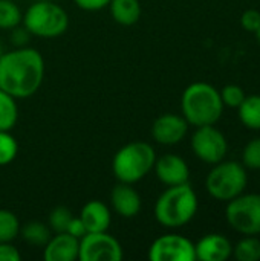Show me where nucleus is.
I'll list each match as a JSON object with an SVG mask.
<instances>
[{
  "label": "nucleus",
  "instance_id": "nucleus-1",
  "mask_svg": "<svg viewBox=\"0 0 260 261\" xmlns=\"http://www.w3.org/2000/svg\"><path fill=\"white\" fill-rule=\"evenodd\" d=\"M43 80L44 60L37 49L15 47L0 57V89L15 99L35 95Z\"/></svg>",
  "mask_w": 260,
  "mask_h": 261
},
{
  "label": "nucleus",
  "instance_id": "nucleus-2",
  "mask_svg": "<svg viewBox=\"0 0 260 261\" xmlns=\"http://www.w3.org/2000/svg\"><path fill=\"white\" fill-rule=\"evenodd\" d=\"M198 196L192 185L181 184L169 187L155 202L153 214L159 225L169 229H178L190 223L198 213Z\"/></svg>",
  "mask_w": 260,
  "mask_h": 261
},
{
  "label": "nucleus",
  "instance_id": "nucleus-3",
  "mask_svg": "<svg viewBox=\"0 0 260 261\" xmlns=\"http://www.w3.org/2000/svg\"><path fill=\"white\" fill-rule=\"evenodd\" d=\"M181 110L188 125H215L222 116L224 102L215 86L198 81L187 86L182 92Z\"/></svg>",
  "mask_w": 260,
  "mask_h": 261
},
{
  "label": "nucleus",
  "instance_id": "nucleus-4",
  "mask_svg": "<svg viewBox=\"0 0 260 261\" xmlns=\"http://www.w3.org/2000/svg\"><path fill=\"white\" fill-rule=\"evenodd\" d=\"M156 161L155 148L144 141H133L123 145L112 159V171L118 182L136 184L143 180Z\"/></svg>",
  "mask_w": 260,
  "mask_h": 261
},
{
  "label": "nucleus",
  "instance_id": "nucleus-5",
  "mask_svg": "<svg viewBox=\"0 0 260 261\" xmlns=\"http://www.w3.org/2000/svg\"><path fill=\"white\" fill-rule=\"evenodd\" d=\"M21 23L31 35L40 38H57L67 31L69 15L60 5L41 0L32 3L26 9Z\"/></svg>",
  "mask_w": 260,
  "mask_h": 261
},
{
  "label": "nucleus",
  "instance_id": "nucleus-6",
  "mask_svg": "<svg viewBox=\"0 0 260 261\" xmlns=\"http://www.w3.org/2000/svg\"><path fill=\"white\" fill-rule=\"evenodd\" d=\"M247 184L248 176L245 167L241 162L225 159L215 164L205 179L207 193L219 202H230L241 196Z\"/></svg>",
  "mask_w": 260,
  "mask_h": 261
},
{
  "label": "nucleus",
  "instance_id": "nucleus-7",
  "mask_svg": "<svg viewBox=\"0 0 260 261\" xmlns=\"http://www.w3.org/2000/svg\"><path fill=\"white\" fill-rule=\"evenodd\" d=\"M225 219L231 229L242 236L260 234V194H241L228 202Z\"/></svg>",
  "mask_w": 260,
  "mask_h": 261
},
{
  "label": "nucleus",
  "instance_id": "nucleus-8",
  "mask_svg": "<svg viewBox=\"0 0 260 261\" xmlns=\"http://www.w3.org/2000/svg\"><path fill=\"white\" fill-rule=\"evenodd\" d=\"M190 144L195 156L210 165L224 161L228 151V142L225 135L215 125L196 127Z\"/></svg>",
  "mask_w": 260,
  "mask_h": 261
},
{
  "label": "nucleus",
  "instance_id": "nucleus-9",
  "mask_svg": "<svg viewBox=\"0 0 260 261\" xmlns=\"http://www.w3.org/2000/svg\"><path fill=\"white\" fill-rule=\"evenodd\" d=\"M121 258V243L107 231L87 232L80 239V261H120Z\"/></svg>",
  "mask_w": 260,
  "mask_h": 261
},
{
  "label": "nucleus",
  "instance_id": "nucleus-10",
  "mask_svg": "<svg viewBox=\"0 0 260 261\" xmlns=\"http://www.w3.org/2000/svg\"><path fill=\"white\" fill-rule=\"evenodd\" d=\"M150 261H195V243L181 234H164L155 239L149 248Z\"/></svg>",
  "mask_w": 260,
  "mask_h": 261
},
{
  "label": "nucleus",
  "instance_id": "nucleus-11",
  "mask_svg": "<svg viewBox=\"0 0 260 261\" xmlns=\"http://www.w3.org/2000/svg\"><path fill=\"white\" fill-rule=\"evenodd\" d=\"M188 132V122L182 115L164 113L158 116L152 124V138L161 145L179 144Z\"/></svg>",
  "mask_w": 260,
  "mask_h": 261
},
{
  "label": "nucleus",
  "instance_id": "nucleus-12",
  "mask_svg": "<svg viewBox=\"0 0 260 261\" xmlns=\"http://www.w3.org/2000/svg\"><path fill=\"white\" fill-rule=\"evenodd\" d=\"M155 174L159 182L166 187H175L181 184H187L190 179L188 164L178 154L167 153L161 158H156L153 165Z\"/></svg>",
  "mask_w": 260,
  "mask_h": 261
},
{
  "label": "nucleus",
  "instance_id": "nucleus-13",
  "mask_svg": "<svg viewBox=\"0 0 260 261\" xmlns=\"http://www.w3.org/2000/svg\"><path fill=\"white\" fill-rule=\"evenodd\" d=\"M110 205L120 217L133 219L139 214L143 200L132 184L118 182L110 191Z\"/></svg>",
  "mask_w": 260,
  "mask_h": 261
},
{
  "label": "nucleus",
  "instance_id": "nucleus-14",
  "mask_svg": "<svg viewBox=\"0 0 260 261\" xmlns=\"http://www.w3.org/2000/svg\"><path fill=\"white\" fill-rule=\"evenodd\" d=\"M196 260L225 261L233 255V245L224 234H207L195 245Z\"/></svg>",
  "mask_w": 260,
  "mask_h": 261
},
{
  "label": "nucleus",
  "instance_id": "nucleus-15",
  "mask_svg": "<svg viewBox=\"0 0 260 261\" xmlns=\"http://www.w3.org/2000/svg\"><path fill=\"white\" fill-rule=\"evenodd\" d=\"M80 240L67 232H57L43 246L44 261H75L78 260Z\"/></svg>",
  "mask_w": 260,
  "mask_h": 261
},
{
  "label": "nucleus",
  "instance_id": "nucleus-16",
  "mask_svg": "<svg viewBox=\"0 0 260 261\" xmlns=\"http://www.w3.org/2000/svg\"><path fill=\"white\" fill-rule=\"evenodd\" d=\"M86 226L87 232H103L110 228L112 213L109 206L100 200H89L78 216Z\"/></svg>",
  "mask_w": 260,
  "mask_h": 261
},
{
  "label": "nucleus",
  "instance_id": "nucleus-17",
  "mask_svg": "<svg viewBox=\"0 0 260 261\" xmlns=\"http://www.w3.org/2000/svg\"><path fill=\"white\" fill-rule=\"evenodd\" d=\"M109 11L112 18L121 26H132L141 18V3L139 0H110Z\"/></svg>",
  "mask_w": 260,
  "mask_h": 261
},
{
  "label": "nucleus",
  "instance_id": "nucleus-18",
  "mask_svg": "<svg viewBox=\"0 0 260 261\" xmlns=\"http://www.w3.org/2000/svg\"><path fill=\"white\" fill-rule=\"evenodd\" d=\"M18 234L31 246H40V248H43L52 237L49 225L43 222H37V220L28 222L25 226H20Z\"/></svg>",
  "mask_w": 260,
  "mask_h": 261
},
{
  "label": "nucleus",
  "instance_id": "nucleus-19",
  "mask_svg": "<svg viewBox=\"0 0 260 261\" xmlns=\"http://www.w3.org/2000/svg\"><path fill=\"white\" fill-rule=\"evenodd\" d=\"M241 122L250 130H260V95L245 96L238 107Z\"/></svg>",
  "mask_w": 260,
  "mask_h": 261
},
{
  "label": "nucleus",
  "instance_id": "nucleus-20",
  "mask_svg": "<svg viewBox=\"0 0 260 261\" xmlns=\"http://www.w3.org/2000/svg\"><path fill=\"white\" fill-rule=\"evenodd\" d=\"M18 121V107L15 98L0 89V130L11 132Z\"/></svg>",
  "mask_w": 260,
  "mask_h": 261
},
{
  "label": "nucleus",
  "instance_id": "nucleus-21",
  "mask_svg": "<svg viewBox=\"0 0 260 261\" xmlns=\"http://www.w3.org/2000/svg\"><path fill=\"white\" fill-rule=\"evenodd\" d=\"M233 257L238 261H260V240L256 236H247L233 246Z\"/></svg>",
  "mask_w": 260,
  "mask_h": 261
},
{
  "label": "nucleus",
  "instance_id": "nucleus-22",
  "mask_svg": "<svg viewBox=\"0 0 260 261\" xmlns=\"http://www.w3.org/2000/svg\"><path fill=\"white\" fill-rule=\"evenodd\" d=\"M20 232V222L9 210H0V243L14 242Z\"/></svg>",
  "mask_w": 260,
  "mask_h": 261
},
{
  "label": "nucleus",
  "instance_id": "nucleus-23",
  "mask_svg": "<svg viewBox=\"0 0 260 261\" xmlns=\"http://www.w3.org/2000/svg\"><path fill=\"white\" fill-rule=\"evenodd\" d=\"M23 14L20 8L11 0H0V29L11 31L21 23Z\"/></svg>",
  "mask_w": 260,
  "mask_h": 261
},
{
  "label": "nucleus",
  "instance_id": "nucleus-24",
  "mask_svg": "<svg viewBox=\"0 0 260 261\" xmlns=\"http://www.w3.org/2000/svg\"><path fill=\"white\" fill-rule=\"evenodd\" d=\"M18 153L17 139L11 135V132L0 130V167L9 165Z\"/></svg>",
  "mask_w": 260,
  "mask_h": 261
},
{
  "label": "nucleus",
  "instance_id": "nucleus-25",
  "mask_svg": "<svg viewBox=\"0 0 260 261\" xmlns=\"http://www.w3.org/2000/svg\"><path fill=\"white\" fill-rule=\"evenodd\" d=\"M72 211L66 206H55L49 217H48V225L51 228V231L57 232H66L70 220H72Z\"/></svg>",
  "mask_w": 260,
  "mask_h": 261
},
{
  "label": "nucleus",
  "instance_id": "nucleus-26",
  "mask_svg": "<svg viewBox=\"0 0 260 261\" xmlns=\"http://www.w3.org/2000/svg\"><path fill=\"white\" fill-rule=\"evenodd\" d=\"M219 93H221L224 107H230V109H238L247 96L244 89L238 84H228Z\"/></svg>",
  "mask_w": 260,
  "mask_h": 261
},
{
  "label": "nucleus",
  "instance_id": "nucleus-27",
  "mask_svg": "<svg viewBox=\"0 0 260 261\" xmlns=\"http://www.w3.org/2000/svg\"><path fill=\"white\" fill-rule=\"evenodd\" d=\"M242 165L250 170H260V138L250 141L242 151Z\"/></svg>",
  "mask_w": 260,
  "mask_h": 261
},
{
  "label": "nucleus",
  "instance_id": "nucleus-28",
  "mask_svg": "<svg viewBox=\"0 0 260 261\" xmlns=\"http://www.w3.org/2000/svg\"><path fill=\"white\" fill-rule=\"evenodd\" d=\"M241 24L247 32H256L260 28V11L257 9H247L241 17Z\"/></svg>",
  "mask_w": 260,
  "mask_h": 261
},
{
  "label": "nucleus",
  "instance_id": "nucleus-29",
  "mask_svg": "<svg viewBox=\"0 0 260 261\" xmlns=\"http://www.w3.org/2000/svg\"><path fill=\"white\" fill-rule=\"evenodd\" d=\"M31 32L25 28V26H15L11 29V35H9V40L11 43L15 46V47H25L28 46L29 40H31Z\"/></svg>",
  "mask_w": 260,
  "mask_h": 261
},
{
  "label": "nucleus",
  "instance_id": "nucleus-30",
  "mask_svg": "<svg viewBox=\"0 0 260 261\" xmlns=\"http://www.w3.org/2000/svg\"><path fill=\"white\" fill-rule=\"evenodd\" d=\"M21 255L18 249L12 245V242L0 243V261H20Z\"/></svg>",
  "mask_w": 260,
  "mask_h": 261
},
{
  "label": "nucleus",
  "instance_id": "nucleus-31",
  "mask_svg": "<svg viewBox=\"0 0 260 261\" xmlns=\"http://www.w3.org/2000/svg\"><path fill=\"white\" fill-rule=\"evenodd\" d=\"M75 5L83 9V11H100V9H104L109 6L110 0H74Z\"/></svg>",
  "mask_w": 260,
  "mask_h": 261
},
{
  "label": "nucleus",
  "instance_id": "nucleus-32",
  "mask_svg": "<svg viewBox=\"0 0 260 261\" xmlns=\"http://www.w3.org/2000/svg\"><path fill=\"white\" fill-rule=\"evenodd\" d=\"M66 232H67V234H70V236H74V237H75V239H78V240H80L83 236H86V234H87L86 226H84V223L81 222V219H80V217H72V220H70V223H69V226H67Z\"/></svg>",
  "mask_w": 260,
  "mask_h": 261
},
{
  "label": "nucleus",
  "instance_id": "nucleus-33",
  "mask_svg": "<svg viewBox=\"0 0 260 261\" xmlns=\"http://www.w3.org/2000/svg\"><path fill=\"white\" fill-rule=\"evenodd\" d=\"M254 34H256V38H257V43H259V44H260V28H259V29H257V31H256V32H254Z\"/></svg>",
  "mask_w": 260,
  "mask_h": 261
},
{
  "label": "nucleus",
  "instance_id": "nucleus-34",
  "mask_svg": "<svg viewBox=\"0 0 260 261\" xmlns=\"http://www.w3.org/2000/svg\"><path fill=\"white\" fill-rule=\"evenodd\" d=\"M5 52H6V50H5V47H3V44H2V41H0V57H2Z\"/></svg>",
  "mask_w": 260,
  "mask_h": 261
}]
</instances>
